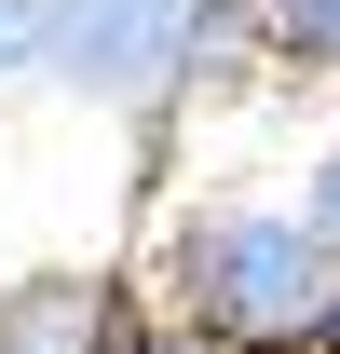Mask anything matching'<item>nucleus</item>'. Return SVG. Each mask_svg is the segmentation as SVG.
I'll use <instances>...</instances> for the list:
<instances>
[{"mask_svg": "<svg viewBox=\"0 0 340 354\" xmlns=\"http://www.w3.org/2000/svg\"><path fill=\"white\" fill-rule=\"evenodd\" d=\"M136 286H150V313H177V327H205L232 354H313L327 341L340 245L286 191H205V205H164Z\"/></svg>", "mask_w": 340, "mask_h": 354, "instance_id": "obj_1", "label": "nucleus"}, {"mask_svg": "<svg viewBox=\"0 0 340 354\" xmlns=\"http://www.w3.org/2000/svg\"><path fill=\"white\" fill-rule=\"evenodd\" d=\"M205 82H245L232 55V0H55V95L164 123Z\"/></svg>", "mask_w": 340, "mask_h": 354, "instance_id": "obj_2", "label": "nucleus"}, {"mask_svg": "<svg viewBox=\"0 0 340 354\" xmlns=\"http://www.w3.org/2000/svg\"><path fill=\"white\" fill-rule=\"evenodd\" d=\"M150 286L136 272H28L0 286V354H123Z\"/></svg>", "mask_w": 340, "mask_h": 354, "instance_id": "obj_3", "label": "nucleus"}, {"mask_svg": "<svg viewBox=\"0 0 340 354\" xmlns=\"http://www.w3.org/2000/svg\"><path fill=\"white\" fill-rule=\"evenodd\" d=\"M232 55H245V82L340 95V0H232Z\"/></svg>", "mask_w": 340, "mask_h": 354, "instance_id": "obj_4", "label": "nucleus"}, {"mask_svg": "<svg viewBox=\"0 0 340 354\" xmlns=\"http://www.w3.org/2000/svg\"><path fill=\"white\" fill-rule=\"evenodd\" d=\"M55 82V0H0V95Z\"/></svg>", "mask_w": 340, "mask_h": 354, "instance_id": "obj_5", "label": "nucleus"}, {"mask_svg": "<svg viewBox=\"0 0 340 354\" xmlns=\"http://www.w3.org/2000/svg\"><path fill=\"white\" fill-rule=\"evenodd\" d=\"M286 205H299V218H313V232L340 245V123L313 136V150H299V177H286Z\"/></svg>", "mask_w": 340, "mask_h": 354, "instance_id": "obj_6", "label": "nucleus"}, {"mask_svg": "<svg viewBox=\"0 0 340 354\" xmlns=\"http://www.w3.org/2000/svg\"><path fill=\"white\" fill-rule=\"evenodd\" d=\"M123 354H232V341H205V327H177V313H136V341Z\"/></svg>", "mask_w": 340, "mask_h": 354, "instance_id": "obj_7", "label": "nucleus"}, {"mask_svg": "<svg viewBox=\"0 0 340 354\" xmlns=\"http://www.w3.org/2000/svg\"><path fill=\"white\" fill-rule=\"evenodd\" d=\"M313 354H340V286H327V341H313Z\"/></svg>", "mask_w": 340, "mask_h": 354, "instance_id": "obj_8", "label": "nucleus"}]
</instances>
